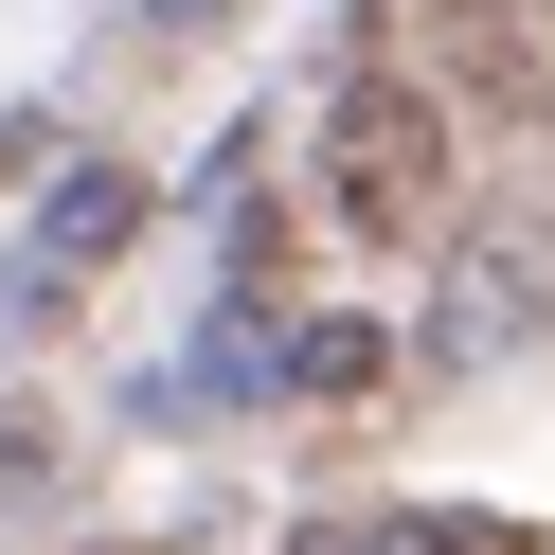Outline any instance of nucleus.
Returning <instances> with one entry per match:
<instances>
[{
    "instance_id": "f03ea898",
    "label": "nucleus",
    "mask_w": 555,
    "mask_h": 555,
    "mask_svg": "<svg viewBox=\"0 0 555 555\" xmlns=\"http://www.w3.org/2000/svg\"><path fill=\"white\" fill-rule=\"evenodd\" d=\"M126 233H144V180H108V162H90V180H54V269L126 251Z\"/></svg>"
},
{
    "instance_id": "7ed1b4c3",
    "label": "nucleus",
    "mask_w": 555,
    "mask_h": 555,
    "mask_svg": "<svg viewBox=\"0 0 555 555\" xmlns=\"http://www.w3.org/2000/svg\"><path fill=\"white\" fill-rule=\"evenodd\" d=\"M287 376H305V395H359L376 340H359V323H305V340H287Z\"/></svg>"
},
{
    "instance_id": "20e7f679",
    "label": "nucleus",
    "mask_w": 555,
    "mask_h": 555,
    "mask_svg": "<svg viewBox=\"0 0 555 555\" xmlns=\"http://www.w3.org/2000/svg\"><path fill=\"white\" fill-rule=\"evenodd\" d=\"M18 466H37V412H0V483H18Z\"/></svg>"
},
{
    "instance_id": "f257e3e1",
    "label": "nucleus",
    "mask_w": 555,
    "mask_h": 555,
    "mask_svg": "<svg viewBox=\"0 0 555 555\" xmlns=\"http://www.w3.org/2000/svg\"><path fill=\"white\" fill-rule=\"evenodd\" d=\"M323 197H340L359 233H430V216H448V108H430V90H340Z\"/></svg>"
}]
</instances>
